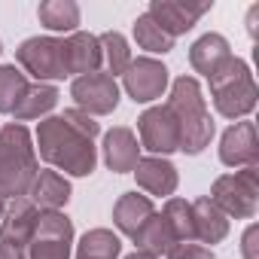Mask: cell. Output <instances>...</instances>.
<instances>
[{"mask_svg":"<svg viewBox=\"0 0 259 259\" xmlns=\"http://www.w3.org/2000/svg\"><path fill=\"white\" fill-rule=\"evenodd\" d=\"M98 135V122L82 113V110H64V116H52V119H43L40 122V132H37V141H40V156L61 168L64 174H73V177H85L95 171V141Z\"/></svg>","mask_w":259,"mask_h":259,"instance_id":"6da1fadb","label":"cell"},{"mask_svg":"<svg viewBox=\"0 0 259 259\" xmlns=\"http://www.w3.org/2000/svg\"><path fill=\"white\" fill-rule=\"evenodd\" d=\"M171 110V116L177 119V128H180V150L183 153H201L207 144H210V135H213V122L204 110V98H201V89L192 76H177L174 79V89H171V98L165 104Z\"/></svg>","mask_w":259,"mask_h":259,"instance_id":"7a4b0ae2","label":"cell"},{"mask_svg":"<svg viewBox=\"0 0 259 259\" xmlns=\"http://www.w3.org/2000/svg\"><path fill=\"white\" fill-rule=\"evenodd\" d=\"M37 180V156L28 128L10 122L0 128V195L22 198Z\"/></svg>","mask_w":259,"mask_h":259,"instance_id":"3957f363","label":"cell"},{"mask_svg":"<svg viewBox=\"0 0 259 259\" xmlns=\"http://www.w3.org/2000/svg\"><path fill=\"white\" fill-rule=\"evenodd\" d=\"M207 82H210L213 104H217V110L223 116L238 119V116H244V113H250L256 107V82H253L250 67L241 58L232 55Z\"/></svg>","mask_w":259,"mask_h":259,"instance_id":"277c9868","label":"cell"},{"mask_svg":"<svg viewBox=\"0 0 259 259\" xmlns=\"http://www.w3.org/2000/svg\"><path fill=\"white\" fill-rule=\"evenodd\" d=\"M256 195H259V171L253 168H241L235 174H223L213 183V195L210 201L235 220H250L256 213Z\"/></svg>","mask_w":259,"mask_h":259,"instance_id":"5b68a950","label":"cell"},{"mask_svg":"<svg viewBox=\"0 0 259 259\" xmlns=\"http://www.w3.org/2000/svg\"><path fill=\"white\" fill-rule=\"evenodd\" d=\"M70 244H73L70 220L58 210H43L37 217L28 244V259H70Z\"/></svg>","mask_w":259,"mask_h":259,"instance_id":"8992f818","label":"cell"},{"mask_svg":"<svg viewBox=\"0 0 259 259\" xmlns=\"http://www.w3.org/2000/svg\"><path fill=\"white\" fill-rule=\"evenodd\" d=\"M19 64L37 79H64V43L52 37H31L19 46Z\"/></svg>","mask_w":259,"mask_h":259,"instance_id":"52a82bcc","label":"cell"},{"mask_svg":"<svg viewBox=\"0 0 259 259\" xmlns=\"http://www.w3.org/2000/svg\"><path fill=\"white\" fill-rule=\"evenodd\" d=\"M138 132H141V147L150 153H174L180 150V128L177 119L171 116L168 107H153L138 119Z\"/></svg>","mask_w":259,"mask_h":259,"instance_id":"ba28073f","label":"cell"},{"mask_svg":"<svg viewBox=\"0 0 259 259\" xmlns=\"http://www.w3.org/2000/svg\"><path fill=\"white\" fill-rule=\"evenodd\" d=\"M70 95L76 98V104L95 116H104V113H113L116 104H119V85L113 76L107 73H85V76H76L73 85H70Z\"/></svg>","mask_w":259,"mask_h":259,"instance_id":"9c48e42d","label":"cell"},{"mask_svg":"<svg viewBox=\"0 0 259 259\" xmlns=\"http://www.w3.org/2000/svg\"><path fill=\"white\" fill-rule=\"evenodd\" d=\"M122 79H125L128 95L138 104H147V101L162 98V92L168 85V70H165V64H159L153 58H132L128 70L122 73Z\"/></svg>","mask_w":259,"mask_h":259,"instance_id":"30bf717a","label":"cell"},{"mask_svg":"<svg viewBox=\"0 0 259 259\" xmlns=\"http://www.w3.org/2000/svg\"><path fill=\"white\" fill-rule=\"evenodd\" d=\"M210 10V4H183V0H153L150 4V19L168 34V37H177V34H186L204 13Z\"/></svg>","mask_w":259,"mask_h":259,"instance_id":"8fae6325","label":"cell"},{"mask_svg":"<svg viewBox=\"0 0 259 259\" xmlns=\"http://www.w3.org/2000/svg\"><path fill=\"white\" fill-rule=\"evenodd\" d=\"M37 217H40V210L34 207V201L13 198V204L7 207L4 220H0V244L16 247V250H28L34 226H37Z\"/></svg>","mask_w":259,"mask_h":259,"instance_id":"7c38bea8","label":"cell"},{"mask_svg":"<svg viewBox=\"0 0 259 259\" xmlns=\"http://www.w3.org/2000/svg\"><path fill=\"white\" fill-rule=\"evenodd\" d=\"M220 159L229 168H253L259 159V144H256V125L253 122H235L223 135L220 144Z\"/></svg>","mask_w":259,"mask_h":259,"instance_id":"4fadbf2b","label":"cell"},{"mask_svg":"<svg viewBox=\"0 0 259 259\" xmlns=\"http://www.w3.org/2000/svg\"><path fill=\"white\" fill-rule=\"evenodd\" d=\"M104 162L116 174L135 171V165L141 162V144L132 128H113L104 135Z\"/></svg>","mask_w":259,"mask_h":259,"instance_id":"5bb4252c","label":"cell"},{"mask_svg":"<svg viewBox=\"0 0 259 259\" xmlns=\"http://www.w3.org/2000/svg\"><path fill=\"white\" fill-rule=\"evenodd\" d=\"M64 43V67L67 76H85L98 73L101 67V43L92 34H70Z\"/></svg>","mask_w":259,"mask_h":259,"instance_id":"9a60e30c","label":"cell"},{"mask_svg":"<svg viewBox=\"0 0 259 259\" xmlns=\"http://www.w3.org/2000/svg\"><path fill=\"white\" fill-rule=\"evenodd\" d=\"M153 201L147 195H138V192H125L116 207H113V223L125 232V235H132L138 241V235L144 232V226L153 220Z\"/></svg>","mask_w":259,"mask_h":259,"instance_id":"2e32d148","label":"cell"},{"mask_svg":"<svg viewBox=\"0 0 259 259\" xmlns=\"http://www.w3.org/2000/svg\"><path fill=\"white\" fill-rule=\"evenodd\" d=\"M192 223H195V241L201 244H217L229 235V217L210 198H198L192 204Z\"/></svg>","mask_w":259,"mask_h":259,"instance_id":"e0dca14e","label":"cell"},{"mask_svg":"<svg viewBox=\"0 0 259 259\" xmlns=\"http://www.w3.org/2000/svg\"><path fill=\"white\" fill-rule=\"evenodd\" d=\"M135 177L150 195H171L177 189V171L165 159H141L135 165Z\"/></svg>","mask_w":259,"mask_h":259,"instance_id":"ac0fdd59","label":"cell"},{"mask_svg":"<svg viewBox=\"0 0 259 259\" xmlns=\"http://www.w3.org/2000/svg\"><path fill=\"white\" fill-rule=\"evenodd\" d=\"M229 58H232L229 43H226V37H220V34H204V37L192 46V52H189L192 67H195L198 73H204L207 79H210Z\"/></svg>","mask_w":259,"mask_h":259,"instance_id":"d6986e66","label":"cell"},{"mask_svg":"<svg viewBox=\"0 0 259 259\" xmlns=\"http://www.w3.org/2000/svg\"><path fill=\"white\" fill-rule=\"evenodd\" d=\"M31 198H34V207L40 204L43 210H58L70 198V183L58 171H37V180L31 186Z\"/></svg>","mask_w":259,"mask_h":259,"instance_id":"ffe728a7","label":"cell"},{"mask_svg":"<svg viewBox=\"0 0 259 259\" xmlns=\"http://www.w3.org/2000/svg\"><path fill=\"white\" fill-rule=\"evenodd\" d=\"M55 101H58V89L55 85H28V92H25V98L19 101V107L13 110V116H16V122H25V119H37V116H43V113H49L52 107H55Z\"/></svg>","mask_w":259,"mask_h":259,"instance_id":"44dd1931","label":"cell"},{"mask_svg":"<svg viewBox=\"0 0 259 259\" xmlns=\"http://www.w3.org/2000/svg\"><path fill=\"white\" fill-rule=\"evenodd\" d=\"M162 220L168 223L171 235L177 244L183 241H195V223H192V204L183 201V198H168L165 210H162Z\"/></svg>","mask_w":259,"mask_h":259,"instance_id":"7402d4cb","label":"cell"},{"mask_svg":"<svg viewBox=\"0 0 259 259\" xmlns=\"http://www.w3.org/2000/svg\"><path fill=\"white\" fill-rule=\"evenodd\" d=\"M119 247H122V241L113 232L92 229V232L82 235L79 250H76V259H116L119 256Z\"/></svg>","mask_w":259,"mask_h":259,"instance_id":"603a6c76","label":"cell"},{"mask_svg":"<svg viewBox=\"0 0 259 259\" xmlns=\"http://www.w3.org/2000/svg\"><path fill=\"white\" fill-rule=\"evenodd\" d=\"M37 16L49 31H73L79 25V7L70 4V0H49V4H40Z\"/></svg>","mask_w":259,"mask_h":259,"instance_id":"cb8c5ba5","label":"cell"},{"mask_svg":"<svg viewBox=\"0 0 259 259\" xmlns=\"http://www.w3.org/2000/svg\"><path fill=\"white\" fill-rule=\"evenodd\" d=\"M98 43H101V61L107 64V76L125 73L128 64H132V52H128L125 37L116 31H107L104 37H98Z\"/></svg>","mask_w":259,"mask_h":259,"instance_id":"d4e9b609","label":"cell"},{"mask_svg":"<svg viewBox=\"0 0 259 259\" xmlns=\"http://www.w3.org/2000/svg\"><path fill=\"white\" fill-rule=\"evenodd\" d=\"M28 92V79L19 67H0V113H13Z\"/></svg>","mask_w":259,"mask_h":259,"instance_id":"484cf974","label":"cell"},{"mask_svg":"<svg viewBox=\"0 0 259 259\" xmlns=\"http://www.w3.org/2000/svg\"><path fill=\"white\" fill-rule=\"evenodd\" d=\"M138 244H141V250H147V253H153V256H162V253H168L177 241H174L168 223H165L159 213H153V220H150V223L144 226V232L138 235Z\"/></svg>","mask_w":259,"mask_h":259,"instance_id":"4316f807","label":"cell"},{"mask_svg":"<svg viewBox=\"0 0 259 259\" xmlns=\"http://www.w3.org/2000/svg\"><path fill=\"white\" fill-rule=\"evenodd\" d=\"M135 40H138V46L147 49V52H171V49H174V37H168L147 13L135 22Z\"/></svg>","mask_w":259,"mask_h":259,"instance_id":"83f0119b","label":"cell"},{"mask_svg":"<svg viewBox=\"0 0 259 259\" xmlns=\"http://www.w3.org/2000/svg\"><path fill=\"white\" fill-rule=\"evenodd\" d=\"M168 259H213V253L201 244H192V241H183V244H174L168 253Z\"/></svg>","mask_w":259,"mask_h":259,"instance_id":"f1b7e54d","label":"cell"},{"mask_svg":"<svg viewBox=\"0 0 259 259\" xmlns=\"http://www.w3.org/2000/svg\"><path fill=\"white\" fill-rule=\"evenodd\" d=\"M244 256L247 259H256V226H250L247 235H244Z\"/></svg>","mask_w":259,"mask_h":259,"instance_id":"f546056e","label":"cell"},{"mask_svg":"<svg viewBox=\"0 0 259 259\" xmlns=\"http://www.w3.org/2000/svg\"><path fill=\"white\" fill-rule=\"evenodd\" d=\"M0 259H28V250H16V247L0 244Z\"/></svg>","mask_w":259,"mask_h":259,"instance_id":"4dcf8cb0","label":"cell"},{"mask_svg":"<svg viewBox=\"0 0 259 259\" xmlns=\"http://www.w3.org/2000/svg\"><path fill=\"white\" fill-rule=\"evenodd\" d=\"M125 259H159V256H153V253H147V250H135L132 256H125Z\"/></svg>","mask_w":259,"mask_h":259,"instance_id":"1f68e13d","label":"cell"},{"mask_svg":"<svg viewBox=\"0 0 259 259\" xmlns=\"http://www.w3.org/2000/svg\"><path fill=\"white\" fill-rule=\"evenodd\" d=\"M4 213H7V204H4V195H0V220H4Z\"/></svg>","mask_w":259,"mask_h":259,"instance_id":"d6a6232c","label":"cell"}]
</instances>
